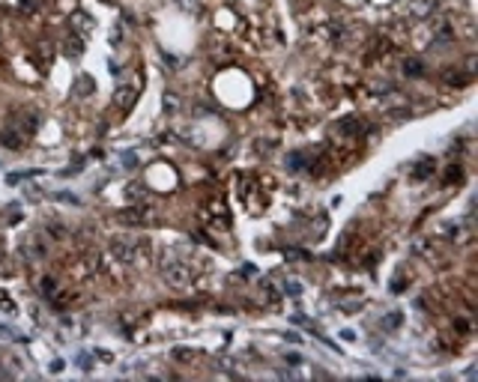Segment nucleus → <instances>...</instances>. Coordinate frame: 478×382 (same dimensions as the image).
Segmentation results:
<instances>
[{
  "label": "nucleus",
  "mask_w": 478,
  "mask_h": 382,
  "mask_svg": "<svg viewBox=\"0 0 478 382\" xmlns=\"http://www.w3.org/2000/svg\"><path fill=\"white\" fill-rule=\"evenodd\" d=\"M161 275H164V281L173 284V287H185V284L191 281V269H188L185 263H179V260H167V263L161 266Z\"/></svg>",
  "instance_id": "1"
},
{
  "label": "nucleus",
  "mask_w": 478,
  "mask_h": 382,
  "mask_svg": "<svg viewBox=\"0 0 478 382\" xmlns=\"http://www.w3.org/2000/svg\"><path fill=\"white\" fill-rule=\"evenodd\" d=\"M111 254L120 263H135L138 260V242H132V239H114L111 242Z\"/></svg>",
  "instance_id": "2"
},
{
  "label": "nucleus",
  "mask_w": 478,
  "mask_h": 382,
  "mask_svg": "<svg viewBox=\"0 0 478 382\" xmlns=\"http://www.w3.org/2000/svg\"><path fill=\"white\" fill-rule=\"evenodd\" d=\"M21 254L30 257V260H42V257H45V242H42L39 236H30V239L21 242Z\"/></svg>",
  "instance_id": "3"
},
{
  "label": "nucleus",
  "mask_w": 478,
  "mask_h": 382,
  "mask_svg": "<svg viewBox=\"0 0 478 382\" xmlns=\"http://www.w3.org/2000/svg\"><path fill=\"white\" fill-rule=\"evenodd\" d=\"M434 39H437V42H452V39H455V30H452V24H449V21H440V24H434Z\"/></svg>",
  "instance_id": "4"
},
{
  "label": "nucleus",
  "mask_w": 478,
  "mask_h": 382,
  "mask_svg": "<svg viewBox=\"0 0 478 382\" xmlns=\"http://www.w3.org/2000/svg\"><path fill=\"white\" fill-rule=\"evenodd\" d=\"M404 69H407V75H413V78H416V75H422V63H419V60H407V63H404Z\"/></svg>",
  "instance_id": "5"
},
{
  "label": "nucleus",
  "mask_w": 478,
  "mask_h": 382,
  "mask_svg": "<svg viewBox=\"0 0 478 382\" xmlns=\"http://www.w3.org/2000/svg\"><path fill=\"white\" fill-rule=\"evenodd\" d=\"M431 9H434V0H422V3H416V6H413V12H416V15H428Z\"/></svg>",
  "instance_id": "6"
},
{
  "label": "nucleus",
  "mask_w": 478,
  "mask_h": 382,
  "mask_svg": "<svg viewBox=\"0 0 478 382\" xmlns=\"http://www.w3.org/2000/svg\"><path fill=\"white\" fill-rule=\"evenodd\" d=\"M398 323H401V317H398V314H392V317L386 320V326H398Z\"/></svg>",
  "instance_id": "7"
}]
</instances>
